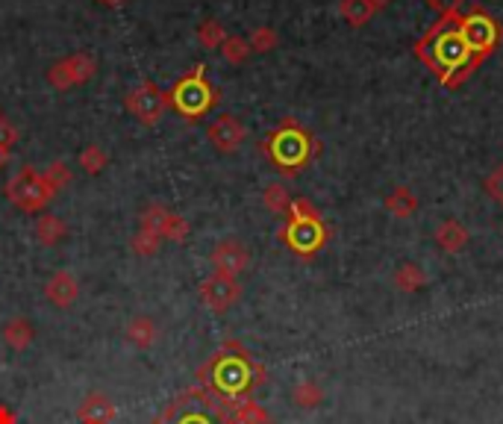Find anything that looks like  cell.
<instances>
[{"label": "cell", "mask_w": 503, "mask_h": 424, "mask_svg": "<svg viewBox=\"0 0 503 424\" xmlns=\"http://www.w3.org/2000/svg\"><path fill=\"white\" fill-rule=\"evenodd\" d=\"M459 18L462 12L439 18V21L412 44L415 56L435 74V80H439L444 89H459L462 83L477 71L468 44H465L459 33Z\"/></svg>", "instance_id": "1"}, {"label": "cell", "mask_w": 503, "mask_h": 424, "mask_svg": "<svg viewBox=\"0 0 503 424\" xmlns=\"http://www.w3.org/2000/svg\"><path fill=\"white\" fill-rule=\"evenodd\" d=\"M197 383L215 398L236 407L239 401L251 398L256 386L265 383V369L244 351L239 342H224L218 351L197 369Z\"/></svg>", "instance_id": "2"}, {"label": "cell", "mask_w": 503, "mask_h": 424, "mask_svg": "<svg viewBox=\"0 0 503 424\" xmlns=\"http://www.w3.org/2000/svg\"><path fill=\"white\" fill-rule=\"evenodd\" d=\"M262 150L283 177H298L318 156V141L303 124L286 118L262 141Z\"/></svg>", "instance_id": "3"}, {"label": "cell", "mask_w": 503, "mask_h": 424, "mask_svg": "<svg viewBox=\"0 0 503 424\" xmlns=\"http://www.w3.org/2000/svg\"><path fill=\"white\" fill-rule=\"evenodd\" d=\"M154 424H233V407L206 392L204 386H195L180 392Z\"/></svg>", "instance_id": "4"}, {"label": "cell", "mask_w": 503, "mask_h": 424, "mask_svg": "<svg viewBox=\"0 0 503 424\" xmlns=\"http://www.w3.org/2000/svg\"><path fill=\"white\" fill-rule=\"evenodd\" d=\"M459 33L465 44H468L471 60L477 68L489 56H495V51L503 44V24L495 15H489L483 6H474L471 12H465L459 18Z\"/></svg>", "instance_id": "5"}, {"label": "cell", "mask_w": 503, "mask_h": 424, "mask_svg": "<svg viewBox=\"0 0 503 424\" xmlns=\"http://www.w3.org/2000/svg\"><path fill=\"white\" fill-rule=\"evenodd\" d=\"M168 94H171V107H174L180 116H186L188 121H197L201 116H206L218 103V89L206 83L204 65H195L186 77H180L177 86Z\"/></svg>", "instance_id": "6"}, {"label": "cell", "mask_w": 503, "mask_h": 424, "mask_svg": "<svg viewBox=\"0 0 503 424\" xmlns=\"http://www.w3.org/2000/svg\"><path fill=\"white\" fill-rule=\"evenodd\" d=\"M4 195L9 197V204H12L15 210H21V212H42V210H47V204L56 197L53 188L47 186L44 174L39 172V168H33V165L18 168L15 177H9V180H6Z\"/></svg>", "instance_id": "7"}, {"label": "cell", "mask_w": 503, "mask_h": 424, "mask_svg": "<svg viewBox=\"0 0 503 424\" xmlns=\"http://www.w3.org/2000/svg\"><path fill=\"white\" fill-rule=\"evenodd\" d=\"M168 107H171V94L165 89H159L156 83H150V80L139 83V86L127 94V112L145 127L159 124V121L165 118Z\"/></svg>", "instance_id": "8"}, {"label": "cell", "mask_w": 503, "mask_h": 424, "mask_svg": "<svg viewBox=\"0 0 503 424\" xmlns=\"http://www.w3.org/2000/svg\"><path fill=\"white\" fill-rule=\"evenodd\" d=\"M280 239L298 253V257H315L330 239L324 219H289L286 228H280Z\"/></svg>", "instance_id": "9"}, {"label": "cell", "mask_w": 503, "mask_h": 424, "mask_svg": "<svg viewBox=\"0 0 503 424\" xmlns=\"http://www.w3.org/2000/svg\"><path fill=\"white\" fill-rule=\"evenodd\" d=\"M94 74H98V60H94L92 53L80 51V53L65 56L60 62H53L51 71H47V83L60 92H68V89L85 86Z\"/></svg>", "instance_id": "10"}, {"label": "cell", "mask_w": 503, "mask_h": 424, "mask_svg": "<svg viewBox=\"0 0 503 424\" xmlns=\"http://www.w3.org/2000/svg\"><path fill=\"white\" fill-rule=\"evenodd\" d=\"M197 295H201V304L206 309H212V313H227V309H233L242 300V283H239V277L212 271V275L201 283Z\"/></svg>", "instance_id": "11"}, {"label": "cell", "mask_w": 503, "mask_h": 424, "mask_svg": "<svg viewBox=\"0 0 503 424\" xmlns=\"http://www.w3.org/2000/svg\"><path fill=\"white\" fill-rule=\"evenodd\" d=\"M206 139H210L212 148L221 150V154H236V150L242 148V141L248 139V130H244V124L236 116H221L206 130Z\"/></svg>", "instance_id": "12"}, {"label": "cell", "mask_w": 503, "mask_h": 424, "mask_svg": "<svg viewBox=\"0 0 503 424\" xmlns=\"http://www.w3.org/2000/svg\"><path fill=\"white\" fill-rule=\"evenodd\" d=\"M210 260H212V268L218 271V275H230V277H239L242 271L251 266L248 248H244L242 242H236V239L218 242Z\"/></svg>", "instance_id": "13"}, {"label": "cell", "mask_w": 503, "mask_h": 424, "mask_svg": "<svg viewBox=\"0 0 503 424\" xmlns=\"http://www.w3.org/2000/svg\"><path fill=\"white\" fill-rule=\"evenodd\" d=\"M44 298L51 300L53 307L68 309L74 300L80 298V280L74 277L71 271H56V275H51L44 283Z\"/></svg>", "instance_id": "14"}, {"label": "cell", "mask_w": 503, "mask_h": 424, "mask_svg": "<svg viewBox=\"0 0 503 424\" xmlns=\"http://www.w3.org/2000/svg\"><path fill=\"white\" fill-rule=\"evenodd\" d=\"M116 416H118L116 404H112L109 395H103V392L85 395L83 404L77 407V419L85 424H109Z\"/></svg>", "instance_id": "15"}, {"label": "cell", "mask_w": 503, "mask_h": 424, "mask_svg": "<svg viewBox=\"0 0 503 424\" xmlns=\"http://www.w3.org/2000/svg\"><path fill=\"white\" fill-rule=\"evenodd\" d=\"M468 239H471L468 228H465V224L457 221V219H448V221H442L439 228H435V244H439L444 253L465 251V248H468Z\"/></svg>", "instance_id": "16"}, {"label": "cell", "mask_w": 503, "mask_h": 424, "mask_svg": "<svg viewBox=\"0 0 503 424\" xmlns=\"http://www.w3.org/2000/svg\"><path fill=\"white\" fill-rule=\"evenodd\" d=\"M0 336H4V342L12 348V351H24V348L33 345L36 327H33L30 318L18 316V318H9V322L4 324V330H0Z\"/></svg>", "instance_id": "17"}, {"label": "cell", "mask_w": 503, "mask_h": 424, "mask_svg": "<svg viewBox=\"0 0 503 424\" xmlns=\"http://www.w3.org/2000/svg\"><path fill=\"white\" fill-rule=\"evenodd\" d=\"M65 236H68V224H65L60 215L53 212L39 215V221H36V242H39L42 248H56Z\"/></svg>", "instance_id": "18"}, {"label": "cell", "mask_w": 503, "mask_h": 424, "mask_svg": "<svg viewBox=\"0 0 503 424\" xmlns=\"http://www.w3.org/2000/svg\"><path fill=\"white\" fill-rule=\"evenodd\" d=\"M127 342L130 345H136L141 348V351H148V348H154V342L159 339V327L154 318H148V316H136L132 322L127 324Z\"/></svg>", "instance_id": "19"}, {"label": "cell", "mask_w": 503, "mask_h": 424, "mask_svg": "<svg viewBox=\"0 0 503 424\" xmlns=\"http://www.w3.org/2000/svg\"><path fill=\"white\" fill-rule=\"evenodd\" d=\"M386 210L392 212L395 219H410V215L419 212V197L412 195V188L395 186L392 192L386 195Z\"/></svg>", "instance_id": "20"}, {"label": "cell", "mask_w": 503, "mask_h": 424, "mask_svg": "<svg viewBox=\"0 0 503 424\" xmlns=\"http://www.w3.org/2000/svg\"><path fill=\"white\" fill-rule=\"evenodd\" d=\"M339 12L350 27H365L377 15V9L371 6V0H341Z\"/></svg>", "instance_id": "21"}, {"label": "cell", "mask_w": 503, "mask_h": 424, "mask_svg": "<svg viewBox=\"0 0 503 424\" xmlns=\"http://www.w3.org/2000/svg\"><path fill=\"white\" fill-rule=\"evenodd\" d=\"M233 424H271V416L259 401L244 398L233 407Z\"/></svg>", "instance_id": "22"}, {"label": "cell", "mask_w": 503, "mask_h": 424, "mask_svg": "<svg viewBox=\"0 0 503 424\" xmlns=\"http://www.w3.org/2000/svg\"><path fill=\"white\" fill-rule=\"evenodd\" d=\"M395 286L401 292H419L427 286V275L421 266H415V262H403L401 268L395 271Z\"/></svg>", "instance_id": "23"}, {"label": "cell", "mask_w": 503, "mask_h": 424, "mask_svg": "<svg viewBox=\"0 0 503 424\" xmlns=\"http://www.w3.org/2000/svg\"><path fill=\"white\" fill-rule=\"evenodd\" d=\"M291 401L298 404V407H303V410H312V407H318V404L324 401V389H321L315 380H309V377H307V380H300L291 389Z\"/></svg>", "instance_id": "24"}, {"label": "cell", "mask_w": 503, "mask_h": 424, "mask_svg": "<svg viewBox=\"0 0 503 424\" xmlns=\"http://www.w3.org/2000/svg\"><path fill=\"white\" fill-rule=\"evenodd\" d=\"M159 244H163V236L154 233V230H148V228H139V233L130 239V251L136 253V257L148 260V257H156Z\"/></svg>", "instance_id": "25"}, {"label": "cell", "mask_w": 503, "mask_h": 424, "mask_svg": "<svg viewBox=\"0 0 503 424\" xmlns=\"http://www.w3.org/2000/svg\"><path fill=\"white\" fill-rule=\"evenodd\" d=\"M218 51H221V56L230 65H244V62H248V56L253 53L248 39H242V36H227L224 44L218 47Z\"/></svg>", "instance_id": "26"}, {"label": "cell", "mask_w": 503, "mask_h": 424, "mask_svg": "<svg viewBox=\"0 0 503 424\" xmlns=\"http://www.w3.org/2000/svg\"><path fill=\"white\" fill-rule=\"evenodd\" d=\"M262 204L268 206L271 212H277V215H289L291 195L286 192V186L271 183V186H265V192H262Z\"/></svg>", "instance_id": "27"}, {"label": "cell", "mask_w": 503, "mask_h": 424, "mask_svg": "<svg viewBox=\"0 0 503 424\" xmlns=\"http://www.w3.org/2000/svg\"><path fill=\"white\" fill-rule=\"evenodd\" d=\"M188 233H192V224H188L183 215H177V212H168L163 230H159V236H163V239L177 242V244H183L188 239Z\"/></svg>", "instance_id": "28"}, {"label": "cell", "mask_w": 503, "mask_h": 424, "mask_svg": "<svg viewBox=\"0 0 503 424\" xmlns=\"http://www.w3.org/2000/svg\"><path fill=\"white\" fill-rule=\"evenodd\" d=\"M44 180H47V186H51L53 188V192L56 195H60L62 192V188L65 186H71V180H74V174H71V168L68 165H65L62 163V159H56V163H51V165H47L44 168Z\"/></svg>", "instance_id": "29"}, {"label": "cell", "mask_w": 503, "mask_h": 424, "mask_svg": "<svg viewBox=\"0 0 503 424\" xmlns=\"http://www.w3.org/2000/svg\"><path fill=\"white\" fill-rule=\"evenodd\" d=\"M248 44H251L253 53H268L280 44V36L274 27H256V30L248 36Z\"/></svg>", "instance_id": "30"}, {"label": "cell", "mask_w": 503, "mask_h": 424, "mask_svg": "<svg viewBox=\"0 0 503 424\" xmlns=\"http://www.w3.org/2000/svg\"><path fill=\"white\" fill-rule=\"evenodd\" d=\"M107 150H103L100 145H89V148H83L80 150V165H83V172L85 174H100L103 168H107Z\"/></svg>", "instance_id": "31"}, {"label": "cell", "mask_w": 503, "mask_h": 424, "mask_svg": "<svg viewBox=\"0 0 503 424\" xmlns=\"http://www.w3.org/2000/svg\"><path fill=\"white\" fill-rule=\"evenodd\" d=\"M224 39H227V30L221 21H215V18H210V21H204L197 27V42L204 47H221Z\"/></svg>", "instance_id": "32"}, {"label": "cell", "mask_w": 503, "mask_h": 424, "mask_svg": "<svg viewBox=\"0 0 503 424\" xmlns=\"http://www.w3.org/2000/svg\"><path fill=\"white\" fill-rule=\"evenodd\" d=\"M168 212H171L168 206H163V204H150V206H145V210L139 212V224H141V228L159 233V230H163L165 219H168Z\"/></svg>", "instance_id": "33"}, {"label": "cell", "mask_w": 503, "mask_h": 424, "mask_svg": "<svg viewBox=\"0 0 503 424\" xmlns=\"http://www.w3.org/2000/svg\"><path fill=\"white\" fill-rule=\"evenodd\" d=\"M15 145H18V127L6 116H0V150L12 154Z\"/></svg>", "instance_id": "34"}, {"label": "cell", "mask_w": 503, "mask_h": 424, "mask_svg": "<svg viewBox=\"0 0 503 424\" xmlns=\"http://www.w3.org/2000/svg\"><path fill=\"white\" fill-rule=\"evenodd\" d=\"M486 192H489L491 201H498L503 206V163L486 177Z\"/></svg>", "instance_id": "35"}, {"label": "cell", "mask_w": 503, "mask_h": 424, "mask_svg": "<svg viewBox=\"0 0 503 424\" xmlns=\"http://www.w3.org/2000/svg\"><path fill=\"white\" fill-rule=\"evenodd\" d=\"M424 4L430 6L439 18H444V15H457L465 0H424Z\"/></svg>", "instance_id": "36"}, {"label": "cell", "mask_w": 503, "mask_h": 424, "mask_svg": "<svg viewBox=\"0 0 503 424\" xmlns=\"http://www.w3.org/2000/svg\"><path fill=\"white\" fill-rule=\"evenodd\" d=\"M0 424H15V412L0 404Z\"/></svg>", "instance_id": "37"}, {"label": "cell", "mask_w": 503, "mask_h": 424, "mask_svg": "<svg viewBox=\"0 0 503 424\" xmlns=\"http://www.w3.org/2000/svg\"><path fill=\"white\" fill-rule=\"evenodd\" d=\"M395 4V0H371V6L377 9V12H379V9H386V6H392Z\"/></svg>", "instance_id": "38"}, {"label": "cell", "mask_w": 503, "mask_h": 424, "mask_svg": "<svg viewBox=\"0 0 503 424\" xmlns=\"http://www.w3.org/2000/svg\"><path fill=\"white\" fill-rule=\"evenodd\" d=\"M9 156H12V154H6V150H0V168H6V165H9Z\"/></svg>", "instance_id": "39"}, {"label": "cell", "mask_w": 503, "mask_h": 424, "mask_svg": "<svg viewBox=\"0 0 503 424\" xmlns=\"http://www.w3.org/2000/svg\"><path fill=\"white\" fill-rule=\"evenodd\" d=\"M103 6H121V4H127V0H100Z\"/></svg>", "instance_id": "40"}, {"label": "cell", "mask_w": 503, "mask_h": 424, "mask_svg": "<svg viewBox=\"0 0 503 424\" xmlns=\"http://www.w3.org/2000/svg\"><path fill=\"white\" fill-rule=\"evenodd\" d=\"M80 424H85V421H80Z\"/></svg>", "instance_id": "41"}]
</instances>
